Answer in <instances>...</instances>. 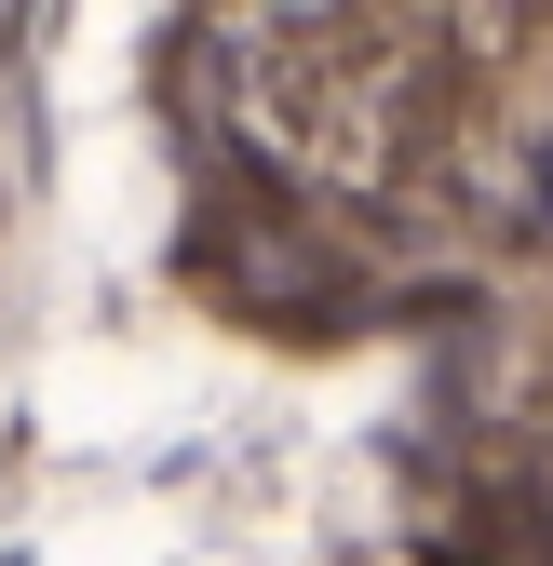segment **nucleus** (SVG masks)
Here are the masks:
<instances>
[{
    "instance_id": "obj_1",
    "label": "nucleus",
    "mask_w": 553,
    "mask_h": 566,
    "mask_svg": "<svg viewBox=\"0 0 553 566\" xmlns=\"http://www.w3.org/2000/svg\"><path fill=\"white\" fill-rule=\"evenodd\" d=\"M432 14H446V41H459V54H513V41H540L553 0H432Z\"/></svg>"
}]
</instances>
